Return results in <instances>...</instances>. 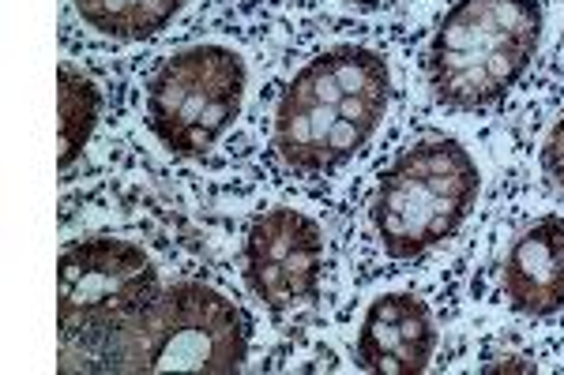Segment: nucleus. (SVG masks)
<instances>
[{
	"label": "nucleus",
	"mask_w": 564,
	"mask_h": 375,
	"mask_svg": "<svg viewBox=\"0 0 564 375\" xmlns=\"http://www.w3.org/2000/svg\"><path fill=\"white\" fill-rule=\"evenodd\" d=\"M391 102L388 60L366 45H335L313 57L275 106L279 162L297 177H327L377 135Z\"/></svg>",
	"instance_id": "1"
},
{
	"label": "nucleus",
	"mask_w": 564,
	"mask_h": 375,
	"mask_svg": "<svg viewBox=\"0 0 564 375\" xmlns=\"http://www.w3.org/2000/svg\"><path fill=\"white\" fill-rule=\"evenodd\" d=\"M539 0H456L436 23L425 53L433 98L456 113L505 102L539 57Z\"/></svg>",
	"instance_id": "2"
},
{
	"label": "nucleus",
	"mask_w": 564,
	"mask_h": 375,
	"mask_svg": "<svg viewBox=\"0 0 564 375\" xmlns=\"http://www.w3.org/2000/svg\"><path fill=\"white\" fill-rule=\"evenodd\" d=\"M249 361V323L226 293L204 282H177L121 327L98 353V372H241Z\"/></svg>",
	"instance_id": "3"
},
{
	"label": "nucleus",
	"mask_w": 564,
	"mask_h": 375,
	"mask_svg": "<svg viewBox=\"0 0 564 375\" xmlns=\"http://www.w3.org/2000/svg\"><path fill=\"white\" fill-rule=\"evenodd\" d=\"M162 293L159 267L121 236H79L57 263L61 368L98 372V353Z\"/></svg>",
	"instance_id": "4"
},
{
	"label": "nucleus",
	"mask_w": 564,
	"mask_h": 375,
	"mask_svg": "<svg viewBox=\"0 0 564 375\" xmlns=\"http://www.w3.org/2000/svg\"><path fill=\"white\" fill-rule=\"evenodd\" d=\"M478 166L448 135L417 140L384 169L369 207L380 249L391 260H417L441 249L467 222L478 199Z\"/></svg>",
	"instance_id": "5"
},
{
	"label": "nucleus",
	"mask_w": 564,
	"mask_h": 375,
	"mask_svg": "<svg viewBox=\"0 0 564 375\" xmlns=\"http://www.w3.org/2000/svg\"><path fill=\"white\" fill-rule=\"evenodd\" d=\"M249 68L230 45H188L154 68L148 128L177 158H204L241 117Z\"/></svg>",
	"instance_id": "6"
},
{
	"label": "nucleus",
	"mask_w": 564,
	"mask_h": 375,
	"mask_svg": "<svg viewBox=\"0 0 564 375\" xmlns=\"http://www.w3.org/2000/svg\"><path fill=\"white\" fill-rule=\"evenodd\" d=\"M324 260V230L305 210L271 207L245 233V282L275 319H297L316 305Z\"/></svg>",
	"instance_id": "7"
},
{
	"label": "nucleus",
	"mask_w": 564,
	"mask_h": 375,
	"mask_svg": "<svg viewBox=\"0 0 564 375\" xmlns=\"http://www.w3.org/2000/svg\"><path fill=\"white\" fill-rule=\"evenodd\" d=\"M436 353V319L414 293H384L358 331V364L372 375H422Z\"/></svg>",
	"instance_id": "8"
},
{
	"label": "nucleus",
	"mask_w": 564,
	"mask_h": 375,
	"mask_svg": "<svg viewBox=\"0 0 564 375\" xmlns=\"http://www.w3.org/2000/svg\"><path fill=\"white\" fill-rule=\"evenodd\" d=\"M500 293L520 316L564 312V214L539 218L516 236L500 271Z\"/></svg>",
	"instance_id": "9"
},
{
	"label": "nucleus",
	"mask_w": 564,
	"mask_h": 375,
	"mask_svg": "<svg viewBox=\"0 0 564 375\" xmlns=\"http://www.w3.org/2000/svg\"><path fill=\"white\" fill-rule=\"evenodd\" d=\"M87 31L109 42H148L185 12L188 0H72Z\"/></svg>",
	"instance_id": "10"
},
{
	"label": "nucleus",
	"mask_w": 564,
	"mask_h": 375,
	"mask_svg": "<svg viewBox=\"0 0 564 375\" xmlns=\"http://www.w3.org/2000/svg\"><path fill=\"white\" fill-rule=\"evenodd\" d=\"M57 117H61V173L84 158L90 135L102 121V87L76 64H61L57 71Z\"/></svg>",
	"instance_id": "11"
},
{
	"label": "nucleus",
	"mask_w": 564,
	"mask_h": 375,
	"mask_svg": "<svg viewBox=\"0 0 564 375\" xmlns=\"http://www.w3.org/2000/svg\"><path fill=\"white\" fill-rule=\"evenodd\" d=\"M542 177L550 180V188L564 191V113L542 143Z\"/></svg>",
	"instance_id": "12"
},
{
	"label": "nucleus",
	"mask_w": 564,
	"mask_h": 375,
	"mask_svg": "<svg viewBox=\"0 0 564 375\" xmlns=\"http://www.w3.org/2000/svg\"><path fill=\"white\" fill-rule=\"evenodd\" d=\"M486 372H534V364L523 361V356H497V361L486 364Z\"/></svg>",
	"instance_id": "13"
},
{
	"label": "nucleus",
	"mask_w": 564,
	"mask_h": 375,
	"mask_svg": "<svg viewBox=\"0 0 564 375\" xmlns=\"http://www.w3.org/2000/svg\"><path fill=\"white\" fill-rule=\"evenodd\" d=\"M343 4H354V8H377V4H384V0H343Z\"/></svg>",
	"instance_id": "14"
}]
</instances>
